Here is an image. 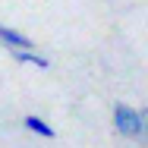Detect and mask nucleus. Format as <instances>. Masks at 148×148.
Returning <instances> with one entry per match:
<instances>
[{
	"label": "nucleus",
	"instance_id": "1",
	"mask_svg": "<svg viewBox=\"0 0 148 148\" xmlns=\"http://www.w3.org/2000/svg\"><path fill=\"white\" fill-rule=\"evenodd\" d=\"M114 129H117L123 139H132V142H145L148 136V114L132 107V104H114Z\"/></svg>",
	"mask_w": 148,
	"mask_h": 148
},
{
	"label": "nucleus",
	"instance_id": "2",
	"mask_svg": "<svg viewBox=\"0 0 148 148\" xmlns=\"http://www.w3.org/2000/svg\"><path fill=\"white\" fill-rule=\"evenodd\" d=\"M0 41L6 44V51H29V47H35L29 35H22L19 29H10L3 22H0Z\"/></svg>",
	"mask_w": 148,
	"mask_h": 148
},
{
	"label": "nucleus",
	"instance_id": "3",
	"mask_svg": "<svg viewBox=\"0 0 148 148\" xmlns=\"http://www.w3.org/2000/svg\"><path fill=\"white\" fill-rule=\"evenodd\" d=\"M22 126H25L29 132H35V136H41V139H54V136H57V129H54L51 123H44V120H41V117H35V114L22 117Z\"/></svg>",
	"mask_w": 148,
	"mask_h": 148
},
{
	"label": "nucleus",
	"instance_id": "4",
	"mask_svg": "<svg viewBox=\"0 0 148 148\" xmlns=\"http://www.w3.org/2000/svg\"><path fill=\"white\" fill-rule=\"evenodd\" d=\"M10 57L16 60V63H29V66H38V69H47L51 66L47 57H41L35 47H29V51H10Z\"/></svg>",
	"mask_w": 148,
	"mask_h": 148
}]
</instances>
